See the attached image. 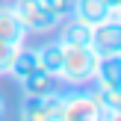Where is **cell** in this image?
I'll return each instance as SVG.
<instances>
[{
  "label": "cell",
  "mask_w": 121,
  "mask_h": 121,
  "mask_svg": "<svg viewBox=\"0 0 121 121\" xmlns=\"http://www.w3.org/2000/svg\"><path fill=\"white\" fill-rule=\"evenodd\" d=\"M95 62L98 53L92 50V44H62V68H59L56 80H62L68 89L92 86L95 80Z\"/></svg>",
  "instance_id": "1"
},
{
  "label": "cell",
  "mask_w": 121,
  "mask_h": 121,
  "mask_svg": "<svg viewBox=\"0 0 121 121\" xmlns=\"http://www.w3.org/2000/svg\"><path fill=\"white\" fill-rule=\"evenodd\" d=\"M59 121H100L98 98L89 86L59 92Z\"/></svg>",
  "instance_id": "2"
},
{
  "label": "cell",
  "mask_w": 121,
  "mask_h": 121,
  "mask_svg": "<svg viewBox=\"0 0 121 121\" xmlns=\"http://www.w3.org/2000/svg\"><path fill=\"white\" fill-rule=\"evenodd\" d=\"M9 3H12V9H15L18 21L24 24L27 35H50L53 30L59 27L50 18V12L44 9L41 0H9Z\"/></svg>",
  "instance_id": "3"
},
{
  "label": "cell",
  "mask_w": 121,
  "mask_h": 121,
  "mask_svg": "<svg viewBox=\"0 0 121 121\" xmlns=\"http://www.w3.org/2000/svg\"><path fill=\"white\" fill-rule=\"evenodd\" d=\"M18 118L27 121H59V89L41 98H24Z\"/></svg>",
  "instance_id": "4"
},
{
  "label": "cell",
  "mask_w": 121,
  "mask_h": 121,
  "mask_svg": "<svg viewBox=\"0 0 121 121\" xmlns=\"http://www.w3.org/2000/svg\"><path fill=\"white\" fill-rule=\"evenodd\" d=\"M71 18L80 24H86V27H98V24L104 21H121V15L115 12H109V6L104 3V0H74V6H71Z\"/></svg>",
  "instance_id": "5"
},
{
  "label": "cell",
  "mask_w": 121,
  "mask_h": 121,
  "mask_svg": "<svg viewBox=\"0 0 121 121\" xmlns=\"http://www.w3.org/2000/svg\"><path fill=\"white\" fill-rule=\"evenodd\" d=\"M92 83L98 89H121V53H98Z\"/></svg>",
  "instance_id": "6"
},
{
  "label": "cell",
  "mask_w": 121,
  "mask_h": 121,
  "mask_svg": "<svg viewBox=\"0 0 121 121\" xmlns=\"http://www.w3.org/2000/svg\"><path fill=\"white\" fill-rule=\"evenodd\" d=\"M95 53H121V21H104L92 30Z\"/></svg>",
  "instance_id": "7"
},
{
  "label": "cell",
  "mask_w": 121,
  "mask_h": 121,
  "mask_svg": "<svg viewBox=\"0 0 121 121\" xmlns=\"http://www.w3.org/2000/svg\"><path fill=\"white\" fill-rule=\"evenodd\" d=\"M0 41H9V44H24V41H27V30L18 21L12 3L0 6Z\"/></svg>",
  "instance_id": "8"
},
{
  "label": "cell",
  "mask_w": 121,
  "mask_h": 121,
  "mask_svg": "<svg viewBox=\"0 0 121 121\" xmlns=\"http://www.w3.org/2000/svg\"><path fill=\"white\" fill-rule=\"evenodd\" d=\"M18 86H21L24 98H41V95L56 92V77L47 74V71H41V68H35L33 74H27L24 80H18Z\"/></svg>",
  "instance_id": "9"
},
{
  "label": "cell",
  "mask_w": 121,
  "mask_h": 121,
  "mask_svg": "<svg viewBox=\"0 0 121 121\" xmlns=\"http://www.w3.org/2000/svg\"><path fill=\"white\" fill-rule=\"evenodd\" d=\"M56 41L59 44H92V27H86V24L74 21V18H68V21H62L56 30Z\"/></svg>",
  "instance_id": "10"
},
{
  "label": "cell",
  "mask_w": 121,
  "mask_h": 121,
  "mask_svg": "<svg viewBox=\"0 0 121 121\" xmlns=\"http://www.w3.org/2000/svg\"><path fill=\"white\" fill-rule=\"evenodd\" d=\"M39 68V53H35V47H18L15 50V56H12V65H9V71L6 74L9 77H15V80H24L27 74H33V71Z\"/></svg>",
  "instance_id": "11"
},
{
  "label": "cell",
  "mask_w": 121,
  "mask_h": 121,
  "mask_svg": "<svg viewBox=\"0 0 121 121\" xmlns=\"http://www.w3.org/2000/svg\"><path fill=\"white\" fill-rule=\"evenodd\" d=\"M35 53H39V68L56 77L59 68H62V44H59L56 39H50V41H44L41 47H35Z\"/></svg>",
  "instance_id": "12"
},
{
  "label": "cell",
  "mask_w": 121,
  "mask_h": 121,
  "mask_svg": "<svg viewBox=\"0 0 121 121\" xmlns=\"http://www.w3.org/2000/svg\"><path fill=\"white\" fill-rule=\"evenodd\" d=\"M41 3H44V9L50 12V18L56 24H62V21L71 18V6H74V0H41Z\"/></svg>",
  "instance_id": "13"
},
{
  "label": "cell",
  "mask_w": 121,
  "mask_h": 121,
  "mask_svg": "<svg viewBox=\"0 0 121 121\" xmlns=\"http://www.w3.org/2000/svg\"><path fill=\"white\" fill-rule=\"evenodd\" d=\"M21 44H9V41H0V77L9 71V65H12V56H15V50Z\"/></svg>",
  "instance_id": "14"
},
{
  "label": "cell",
  "mask_w": 121,
  "mask_h": 121,
  "mask_svg": "<svg viewBox=\"0 0 121 121\" xmlns=\"http://www.w3.org/2000/svg\"><path fill=\"white\" fill-rule=\"evenodd\" d=\"M106 6H109V12H115V15H121V0H104Z\"/></svg>",
  "instance_id": "15"
},
{
  "label": "cell",
  "mask_w": 121,
  "mask_h": 121,
  "mask_svg": "<svg viewBox=\"0 0 121 121\" xmlns=\"http://www.w3.org/2000/svg\"><path fill=\"white\" fill-rule=\"evenodd\" d=\"M3 115H6V98L0 95V118H3Z\"/></svg>",
  "instance_id": "16"
},
{
  "label": "cell",
  "mask_w": 121,
  "mask_h": 121,
  "mask_svg": "<svg viewBox=\"0 0 121 121\" xmlns=\"http://www.w3.org/2000/svg\"><path fill=\"white\" fill-rule=\"evenodd\" d=\"M3 3H9V0H0V6H3Z\"/></svg>",
  "instance_id": "17"
}]
</instances>
